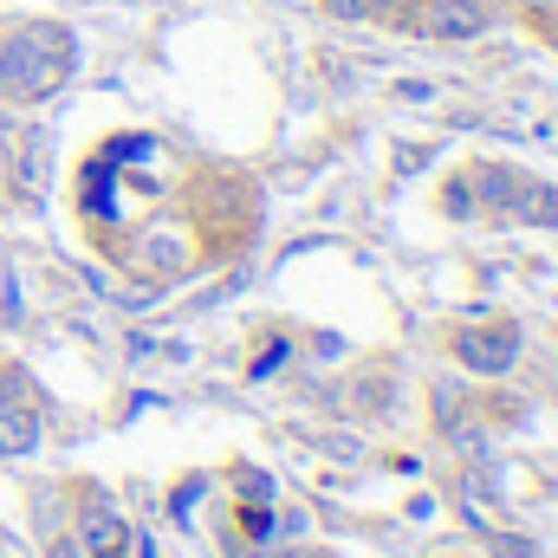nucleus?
Here are the masks:
<instances>
[{
	"label": "nucleus",
	"mask_w": 558,
	"mask_h": 558,
	"mask_svg": "<svg viewBox=\"0 0 558 558\" xmlns=\"http://www.w3.org/2000/svg\"><path fill=\"white\" fill-rule=\"evenodd\" d=\"M507 215H520V221H539V228H558V189H553V182H513V202H507Z\"/></svg>",
	"instance_id": "7"
},
{
	"label": "nucleus",
	"mask_w": 558,
	"mask_h": 558,
	"mask_svg": "<svg viewBox=\"0 0 558 558\" xmlns=\"http://www.w3.org/2000/svg\"><path fill=\"white\" fill-rule=\"evenodd\" d=\"M124 546H137V539H131V526H124V513H111L105 500H85V513H78V553L124 558Z\"/></svg>",
	"instance_id": "5"
},
{
	"label": "nucleus",
	"mask_w": 558,
	"mask_h": 558,
	"mask_svg": "<svg viewBox=\"0 0 558 558\" xmlns=\"http://www.w3.org/2000/svg\"><path fill=\"white\" fill-rule=\"evenodd\" d=\"M494 553H500V558H539V546H533V539H520V533H500V539H494Z\"/></svg>",
	"instance_id": "9"
},
{
	"label": "nucleus",
	"mask_w": 558,
	"mask_h": 558,
	"mask_svg": "<svg viewBox=\"0 0 558 558\" xmlns=\"http://www.w3.org/2000/svg\"><path fill=\"white\" fill-rule=\"evenodd\" d=\"M403 7H410V0H377V13H403Z\"/></svg>",
	"instance_id": "11"
},
{
	"label": "nucleus",
	"mask_w": 558,
	"mask_h": 558,
	"mask_svg": "<svg viewBox=\"0 0 558 558\" xmlns=\"http://www.w3.org/2000/svg\"><path fill=\"white\" fill-rule=\"evenodd\" d=\"M331 20H377V0H325Z\"/></svg>",
	"instance_id": "8"
},
{
	"label": "nucleus",
	"mask_w": 558,
	"mask_h": 558,
	"mask_svg": "<svg viewBox=\"0 0 558 558\" xmlns=\"http://www.w3.org/2000/svg\"><path fill=\"white\" fill-rule=\"evenodd\" d=\"M474 202H468V182H448V215H468Z\"/></svg>",
	"instance_id": "10"
},
{
	"label": "nucleus",
	"mask_w": 558,
	"mask_h": 558,
	"mask_svg": "<svg viewBox=\"0 0 558 558\" xmlns=\"http://www.w3.org/2000/svg\"><path fill=\"white\" fill-rule=\"evenodd\" d=\"M553 46H558V13H553Z\"/></svg>",
	"instance_id": "12"
},
{
	"label": "nucleus",
	"mask_w": 558,
	"mask_h": 558,
	"mask_svg": "<svg viewBox=\"0 0 558 558\" xmlns=\"http://www.w3.org/2000/svg\"><path fill=\"white\" fill-rule=\"evenodd\" d=\"M39 448V397L26 377H13V397H0V454H33Z\"/></svg>",
	"instance_id": "4"
},
{
	"label": "nucleus",
	"mask_w": 558,
	"mask_h": 558,
	"mask_svg": "<svg viewBox=\"0 0 558 558\" xmlns=\"http://www.w3.org/2000/svg\"><path fill=\"white\" fill-rule=\"evenodd\" d=\"M78 52L59 26H13L0 39V98L7 105H39L72 78Z\"/></svg>",
	"instance_id": "1"
},
{
	"label": "nucleus",
	"mask_w": 558,
	"mask_h": 558,
	"mask_svg": "<svg viewBox=\"0 0 558 558\" xmlns=\"http://www.w3.org/2000/svg\"><path fill=\"white\" fill-rule=\"evenodd\" d=\"M454 351H461L468 371H481V377H507V371L520 364V331H513V325H474V331L454 338Z\"/></svg>",
	"instance_id": "3"
},
{
	"label": "nucleus",
	"mask_w": 558,
	"mask_h": 558,
	"mask_svg": "<svg viewBox=\"0 0 558 558\" xmlns=\"http://www.w3.org/2000/svg\"><path fill=\"white\" fill-rule=\"evenodd\" d=\"M131 260L149 267V274H182L189 267V234L182 228H169V221H156V228H143L137 241H131Z\"/></svg>",
	"instance_id": "6"
},
{
	"label": "nucleus",
	"mask_w": 558,
	"mask_h": 558,
	"mask_svg": "<svg viewBox=\"0 0 558 558\" xmlns=\"http://www.w3.org/2000/svg\"><path fill=\"white\" fill-rule=\"evenodd\" d=\"M410 26H416L422 39L468 46V39H487L494 33V0H416L410 7Z\"/></svg>",
	"instance_id": "2"
}]
</instances>
